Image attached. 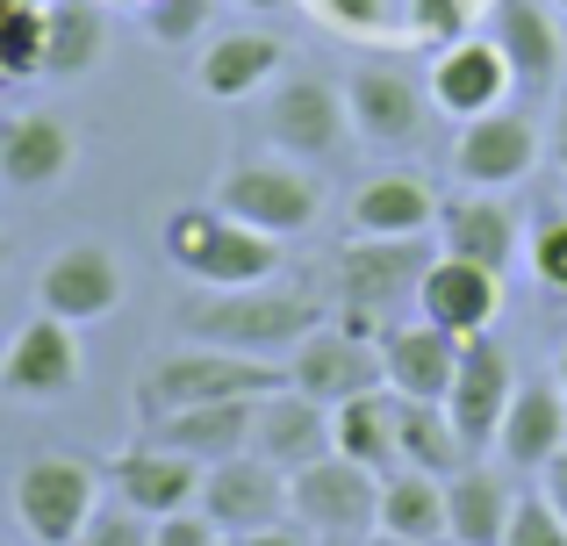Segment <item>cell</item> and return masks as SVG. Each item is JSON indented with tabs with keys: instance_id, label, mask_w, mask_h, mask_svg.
Wrapping results in <instances>:
<instances>
[{
	"instance_id": "obj_6",
	"label": "cell",
	"mask_w": 567,
	"mask_h": 546,
	"mask_svg": "<svg viewBox=\"0 0 567 546\" xmlns=\"http://www.w3.org/2000/svg\"><path fill=\"white\" fill-rule=\"evenodd\" d=\"M295 496V525H309L317 539H374V511H381V475L346 453H323V461L295 467L288 475Z\"/></svg>"
},
{
	"instance_id": "obj_10",
	"label": "cell",
	"mask_w": 567,
	"mask_h": 546,
	"mask_svg": "<svg viewBox=\"0 0 567 546\" xmlns=\"http://www.w3.org/2000/svg\"><path fill=\"white\" fill-rule=\"evenodd\" d=\"M123 295H130V274L109 245H65V253H51L43 274H37V309L43 317H65V323L115 317Z\"/></svg>"
},
{
	"instance_id": "obj_52",
	"label": "cell",
	"mask_w": 567,
	"mask_h": 546,
	"mask_svg": "<svg viewBox=\"0 0 567 546\" xmlns=\"http://www.w3.org/2000/svg\"><path fill=\"white\" fill-rule=\"evenodd\" d=\"M554 8H567V0H554Z\"/></svg>"
},
{
	"instance_id": "obj_27",
	"label": "cell",
	"mask_w": 567,
	"mask_h": 546,
	"mask_svg": "<svg viewBox=\"0 0 567 546\" xmlns=\"http://www.w3.org/2000/svg\"><path fill=\"white\" fill-rule=\"evenodd\" d=\"M517 496L496 467H460L445 475V539L453 546H503V525H511Z\"/></svg>"
},
{
	"instance_id": "obj_5",
	"label": "cell",
	"mask_w": 567,
	"mask_h": 546,
	"mask_svg": "<svg viewBox=\"0 0 567 546\" xmlns=\"http://www.w3.org/2000/svg\"><path fill=\"white\" fill-rule=\"evenodd\" d=\"M216 209L266 230V238H295V230L317 224L323 195L302 173V158H245V166H230L216 181Z\"/></svg>"
},
{
	"instance_id": "obj_26",
	"label": "cell",
	"mask_w": 567,
	"mask_h": 546,
	"mask_svg": "<svg viewBox=\"0 0 567 546\" xmlns=\"http://www.w3.org/2000/svg\"><path fill=\"white\" fill-rule=\"evenodd\" d=\"M439 224V195L416 173H374L352 195V238H424Z\"/></svg>"
},
{
	"instance_id": "obj_7",
	"label": "cell",
	"mask_w": 567,
	"mask_h": 546,
	"mask_svg": "<svg viewBox=\"0 0 567 546\" xmlns=\"http://www.w3.org/2000/svg\"><path fill=\"white\" fill-rule=\"evenodd\" d=\"M194 511H202V518L216 525L223 539H237V533L288 525V518H295V496H288V475L245 446V453H230V461H216V467L202 475V496H194Z\"/></svg>"
},
{
	"instance_id": "obj_4",
	"label": "cell",
	"mask_w": 567,
	"mask_h": 546,
	"mask_svg": "<svg viewBox=\"0 0 567 546\" xmlns=\"http://www.w3.org/2000/svg\"><path fill=\"white\" fill-rule=\"evenodd\" d=\"M101 511V467L80 453H29L14 475V518L37 546H80L86 518Z\"/></svg>"
},
{
	"instance_id": "obj_46",
	"label": "cell",
	"mask_w": 567,
	"mask_h": 546,
	"mask_svg": "<svg viewBox=\"0 0 567 546\" xmlns=\"http://www.w3.org/2000/svg\"><path fill=\"white\" fill-rule=\"evenodd\" d=\"M101 8H144V0H101Z\"/></svg>"
},
{
	"instance_id": "obj_20",
	"label": "cell",
	"mask_w": 567,
	"mask_h": 546,
	"mask_svg": "<svg viewBox=\"0 0 567 546\" xmlns=\"http://www.w3.org/2000/svg\"><path fill=\"white\" fill-rule=\"evenodd\" d=\"M460 346L467 338L439 331V323H395V331H381V381L395 395H410V403H445V389H453V367H460Z\"/></svg>"
},
{
	"instance_id": "obj_1",
	"label": "cell",
	"mask_w": 567,
	"mask_h": 546,
	"mask_svg": "<svg viewBox=\"0 0 567 546\" xmlns=\"http://www.w3.org/2000/svg\"><path fill=\"white\" fill-rule=\"evenodd\" d=\"M323 317L331 309L295 288H208L173 309V331L187 346H230V352H259V360H288Z\"/></svg>"
},
{
	"instance_id": "obj_28",
	"label": "cell",
	"mask_w": 567,
	"mask_h": 546,
	"mask_svg": "<svg viewBox=\"0 0 567 546\" xmlns=\"http://www.w3.org/2000/svg\"><path fill=\"white\" fill-rule=\"evenodd\" d=\"M374 533L402 539V546H439L445 539V482L424 467H388L381 475V511Z\"/></svg>"
},
{
	"instance_id": "obj_30",
	"label": "cell",
	"mask_w": 567,
	"mask_h": 546,
	"mask_svg": "<svg viewBox=\"0 0 567 546\" xmlns=\"http://www.w3.org/2000/svg\"><path fill=\"white\" fill-rule=\"evenodd\" d=\"M274 72H280V37H266V29H230V37H216L202 51L194 80H202L208 101H245V94H259Z\"/></svg>"
},
{
	"instance_id": "obj_18",
	"label": "cell",
	"mask_w": 567,
	"mask_h": 546,
	"mask_svg": "<svg viewBox=\"0 0 567 546\" xmlns=\"http://www.w3.org/2000/svg\"><path fill=\"white\" fill-rule=\"evenodd\" d=\"M72 158H80V137L58 109H14L0 123V181L22 187V195L58 187L72 173Z\"/></svg>"
},
{
	"instance_id": "obj_12",
	"label": "cell",
	"mask_w": 567,
	"mask_h": 546,
	"mask_svg": "<svg viewBox=\"0 0 567 546\" xmlns=\"http://www.w3.org/2000/svg\"><path fill=\"white\" fill-rule=\"evenodd\" d=\"M424 94H431V109H439V115L474 123V115L503 109V101L517 94V80H511V58H503L488 37H460V43H445V51H431Z\"/></svg>"
},
{
	"instance_id": "obj_49",
	"label": "cell",
	"mask_w": 567,
	"mask_h": 546,
	"mask_svg": "<svg viewBox=\"0 0 567 546\" xmlns=\"http://www.w3.org/2000/svg\"><path fill=\"white\" fill-rule=\"evenodd\" d=\"M367 546H402V539H381V533H374V539H367Z\"/></svg>"
},
{
	"instance_id": "obj_47",
	"label": "cell",
	"mask_w": 567,
	"mask_h": 546,
	"mask_svg": "<svg viewBox=\"0 0 567 546\" xmlns=\"http://www.w3.org/2000/svg\"><path fill=\"white\" fill-rule=\"evenodd\" d=\"M0 274H8V230H0Z\"/></svg>"
},
{
	"instance_id": "obj_41",
	"label": "cell",
	"mask_w": 567,
	"mask_h": 546,
	"mask_svg": "<svg viewBox=\"0 0 567 546\" xmlns=\"http://www.w3.org/2000/svg\"><path fill=\"white\" fill-rule=\"evenodd\" d=\"M230 546H317L309 525H266V533H237Z\"/></svg>"
},
{
	"instance_id": "obj_29",
	"label": "cell",
	"mask_w": 567,
	"mask_h": 546,
	"mask_svg": "<svg viewBox=\"0 0 567 546\" xmlns=\"http://www.w3.org/2000/svg\"><path fill=\"white\" fill-rule=\"evenodd\" d=\"M395 410H402V395L388 389V381H381V389L346 395V403H331V453L374 467V475L402 467V461H395Z\"/></svg>"
},
{
	"instance_id": "obj_2",
	"label": "cell",
	"mask_w": 567,
	"mask_h": 546,
	"mask_svg": "<svg viewBox=\"0 0 567 546\" xmlns=\"http://www.w3.org/2000/svg\"><path fill=\"white\" fill-rule=\"evenodd\" d=\"M158 253L181 274L208 280V288H266V280H280V267H288V259H280V238L223 216L216 202H208V209H173L166 224H158Z\"/></svg>"
},
{
	"instance_id": "obj_25",
	"label": "cell",
	"mask_w": 567,
	"mask_h": 546,
	"mask_svg": "<svg viewBox=\"0 0 567 546\" xmlns=\"http://www.w3.org/2000/svg\"><path fill=\"white\" fill-rule=\"evenodd\" d=\"M439 253L453 259H474V267L503 274L517 259V216L503 209L496 195H460V202H439Z\"/></svg>"
},
{
	"instance_id": "obj_44",
	"label": "cell",
	"mask_w": 567,
	"mask_h": 546,
	"mask_svg": "<svg viewBox=\"0 0 567 546\" xmlns=\"http://www.w3.org/2000/svg\"><path fill=\"white\" fill-rule=\"evenodd\" d=\"M237 8H288V0H237Z\"/></svg>"
},
{
	"instance_id": "obj_22",
	"label": "cell",
	"mask_w": 567,
	"mask_h": 546,
	"mask_svg": "<svg viewBox=\"0 0 567 546\" xmlns=\"http://www.w3.org/2000/svg\"><path fill=\"white\" fill-rule=\"evenodd\" d=\"M251 418H259V395H245V403H187V410H166V418H144V439L216 467L251 446Z\"/></svg>"
},
{
	"instance_id": "obj_48",
	"label": "cell",
	"mask_w": 567,
	"mask_h": 546,
	"mask_svg": "<svg viewBox=\"0 0 567 546\" xmlns=\"http://www.w3.org/2000/svg\"><path fill=\"white\" fill-rule=\"evenodd\" d=\"M317 546H367V539H317Z\"/></svg>"
},
{
	"instance_id": "obj_40",
	"label": "cell",
	"mask_w": 567,
	"mask_h": 546,
	"mask_svg": "<svg viewBox=\"0 0 567 546\" xmlns=\"http://www.w3.org/2000/svg\"><path fill=\"white\" fill-rule=\"evenodd\" d=\"M223 533L202 518V511H173V518H152V546H216Z\"/></svg>"
},
{
	"instance_id": "obj_53",
	"label": "cell",
	"mask_w": 567,
	"mask_h": 546,
	"mask_svg": "<svg viewBox=\"0 0 567 546\" xmlns=\"http://www.w3.org/2000/svg\"><path fill=\"white\" fill-rule=\"evenodd\" d=\"M216 546H230V539H216Z\"/></svg>"
},
{
	"instance_id": "obj_14",
	"label": "cell",
	"mask_w": 567,
	"mask_h": 546,
	"mask_svg": "<svg viewBox=\"0 0 567 546\" xmlns=\"http://www.w3.org/2000/svg\"><path fill=\"white\" fill-rule=\"evenodd\" d=\"M431 259L439 253H431L424 238H352L346 253H338V295H346V309L381 317L402 295H416V280H424Z\"/></svg>"
},
{
	"instance_id": "obj_36",
	"label": "cell",
	"mask_w": 567,
	"mask_h": 546,
	"mask_svg": "<svg viewBox=\"0 0 567 546\" xmlns=\"http://www.w3.org/2000/svg\"><path fill=\"white\" fill-rule=\"evenodd\" d=\"M525 259H532V280L546 295H567V209H546L525 238Z\"/></svg>"
},
{
	"instance_id": "obj_33",
	"label": "cell",
	"mask_w": 567,
	"mask_h": 546,
	"mask_svg": "<svg viewBox=\"0 0 567 546\" xmlns=\"http://www.w3.org/2000/svg\"><path fill=\"white\" fill-rule=\"evenodd\" d=\"M0 80H43V8H8V22H0Z\"/></svg>"
},
{
	"instance_id": "obj_9",
	"label": "cell",
	"mask_w": 567,
	"mask_h": 546,
	"mask_svg": "<svg viewBox=\"0 0 567 546\" xmlns=\"http://www.w3.org/2000/svg\"><path fill=\"white\" fill-rule=\"evenodd\" d=\"M511 395H517L511 352H503L488 331H474L467 346H460L453 389H445V418H453L460 446H467V453H488V446H496V424H503V410H511Z\"/></svg>"
},
{
	"instance_id": "obj_31",
	"label": "cell",
	"mask_w": 567,
	"mask_h": 546,
	"mask_svg": "<svg viewBox=\"0 0 567 546\" xmlns=\"http://www.w3.org/2000/svg\"><path fill=\"white\" fill-rule=\"evenodd\" d=\"M109 51L101 0H43V80H86Z\"/></svg>"
},
{
	"instance_id": "obj_39",
	"label": "cell",
	"mask_w": 567,
	"mask_h": 546,
	"mask_svg": "<svg viewBox=\"0 0 567 546\" xmlns=\"http://www.w3.org/2000/svg\"><path fill=\"white\" fill-rule=\"evenodd\" d=\"M80 546H152V518L130 511L123 496H115V511H94V518H86Z\"/></svg>"
},
{
	"instance_id": "obj_42",
	"label": "cell",
	"mask_w": 567,
	"mask_h": 546,
	"mask_svg": "<svg viewBox=\"0 0 567 546\" xmlns=\"http://www.w3.org/2000/svg\"><path fill=\"white\" fill-rule=\"evenodd\" d=\"M539 490H546V504H554L560 511V518H567V446L554 453V461H546L539 467Z\"/></svg>"
},
{
	"instance_id": "obj_38",
	"label": "cell",
	"mask_w": 567,
	"mask_h": 546,
	"mask_svg": "<svg viewBox=\"0 0 567 546\" xmlns=\"http://www.w3.org/2000/svg\"><path fill=\"white\" fill-rule=\"evenodd\" d=\"M503 546H567V518L546 504V490L539 496H517L511 525H503Z\"/></svg>"
},
{
	"instance_id": "obj_15",
	"label": "cell",
	"mask_w": 567,
	"mask_h": 546,
	"mask_svg": "<svg viewBox=\"0 0 567 546\" xmlns=\"http://www.w3.org/2000/svg\"><path fill=\"white\" fill-rule=\"evenodd\" d=\"M539 158V130L525 109H488L474 123H460L453 137V173L467 187H517Z\"/></svg>"
},
{
	"instance_id": "obj_17",
	"label": "cell",
	"mask_w": 567,
	"mask_h": 546,
	"mask_svg": "<svg viewBox=\"0 0 567 546\" xmlns=\"http://www.w3.org/2000/svg\"><path fill=\"white\" fill-rule=\"evenodd\" d=\"M496 309H503V274L474 267V259L439 253L424 267V280H416V317L439 323V331H453V338L488 331V323H496Z\"/></svg>"
},
{
	"instance_id": "obj_21",
	"label": "cell",
	"mask_w": 567,
	"mask_h": 546,
	"mask_svg": "<svg viewBox=\"0 0 567 546\" xmlns=\"http://www.w3.org/2000/svg\"><path fill=\"white\" fill-rule=\"evenodd\" d=\"M202 461H187V453H166V446H130L109 461V482L115 496H123L130 511H144V518H173V511H194V496H202Z\"/></svg>"
},
{
	"instance_id": "obj_37",
	"label": "cell",
	"mask_w": 567,
	"mask_h": 546,
	"mask_svg": "<svg viewBox=\"0 0 567 546\" xmlns=\"http://www.w3.org/2000/svg\"><path fill=\"white\" fill-rule=\"evenodd\" d=\"M317 14L331 29H346V37H360V43H374L388 37V29H402V8L395 0H317Z\"/></svg>"
},
{
	"instance_id": "obj_43",
	"label": "cell",
	"mask_w": 567,
	"mask_h": 546,
	"mask_svg": "<svg viewBox=\"0 0 567 546\" xmlns=\"http://www.w3.org/2000/svg\"><path fill=\"white\" fill-rule=\"evenodd\" d=\"M554 381L567 389V338H560V352H554Z\"/></svg>"
},
{
	"instance_id": "obj_51",
	"label": "cell",
	"mask_w": 567,
	"mask_h": 546,
	"mask_svg": "<svg viewBox=\"0 0 567 546\" xmlns=\"http://www.w3.org/2000/svg\"><path fill=\"white\" fill-rule=\"evenodd\" d=\"M14 8H43V0H14Z\"/></svg>"
},
{
	"instance_id": "obj_24",
	"label": "cell",
	"mask_w": 567,
	"mask_h": 546,
	"mask_svg": "<svg viewBox=\"0 0 567 546\" xmlns=\"http://www.w3.org/2000/svg\"><path fill=\"white\" fill-rule=\"evenodd\" d=\"M560 446H567V389L554 374L517 381L511 410H503V424H496V453L511 467H546Z\"/></svg>"
},
{
	"instance_id": "obj_50",
	"label": "cell",
	"mask_w": 567,
	"mask_h": 546,
	"mask_svg": "<svg viewBox=\"0 0 567 546\" xmlns=\"http://www.w3.org/2000/svg\"><path fill=\"white\" fill-rule=\"evenodd\" d=\"M8 8H14V0H0V22H8Z\"/></svg>"
},
{
	"instance_id": "obj_16",
	"label": "cell",
	"mask_w": 567,
	"mask_h": 546,
	"mask_svg": "<svg viewBox=\"0 0 567 546\" xmlns=\"http://www.w3.org/2000/svg\"><path fill=\"white\" fill-rule=\"evenodd\" d=\"M346 109H352V137H360V144H374V152H402V144L424 137L431 94L402 65H367V72H352Z\"/></svg>"
},
{
	"instance_id": "obj_11",
	"label": "cell",
	"mask_w": 567,
	"mask_h": 546,
	"mask_svg": "<svg viewBox=\"0 0 567 546\" xmlns=\"http://www.w3.org/2000/svg\"><path fill=\"white\" fill-rule=\"evenodd\" d=\"M346 130H352V109L331 80H280L266 94V144L280 158L317 166V158H331L346 144Z\"/></svg>"
},
{
	"instance_id": "obj_35",
	"label": "cell",
	"mask_w": 567,
	"mask_h": 546,
	"mask_svg": "<svg viewBox=\"0 0 567 546\" xmlns=\"http://www.w3.org/2000/svg\"><path fill=\"white\" fill-rule=\"evenodd\" d=\"M402 37L445 51V43L467 37V0H402Z\"/></svg>"
},
{
	"instance_id": "obj_34",
	"label": "cell",
	"mask_w": 567,
	"mask_h": 546,
	"mask_svg": "<svg viewBox=\"0 0 567 546\" xmlns=\"http://www.w3.org/2000/svg\"><path fill=\"white\" fill-rule=\"evenodd\" d=\"M208 14H216V0H144L137 22L152 43H166V51H181V43H194L208 29Z\"/></svg>"
},
{
	"instance_id": "obj_3",
	"label": "cell",
	"mask_w": 567,
	"mask_h": 546,
	"mask_svg": "<svg viewBox=\"0 0 567 546\" xmlns=\"http://www.w3.org/2000/svg\"><path fill=\"white\" fill-rule=\"evenodd\" d=\"M288 389V360H259V352H230V346H187L144 367L137 381V418H166L187 403H245V395H274Z\"/></svg>"
},
{
	"instance_id": "obj_19",
	"label": "cell",
	"mask_w": 567,
	"mask_h": 546,
	"mask_svg": "<svg viewBox=\"0 0 567 546\" xmlns=\"http://www.w3.org/2000/svg\"><path fill=\"white\" fill-rule=\"evenodd\" d=\"M251 453H259V461H274L280 475L323 461V453H331V403H317V395H302V389L259 395V418H251Z\"/></svg>"
},
{
	"instance_id": "obj_23",
	"label": "cell",
	"mask_w": 567,
	"mask_h": 546,
	"mask_svg": "<svg viewBox=\"0 0 567 546\" xmlns=\"http://www.w3.org/2000/svg\"><path fill=\"white\" fill-rule=\"evenodd\" d=\"M488 43L511 58L517 94H554L560 29H554V14H546V0H496V8H488Z\"/></svg>"
},
{
	"instance_id": "obj_13",
	"label": "cell",
	"mask_w": 567,
	"mask_h": 546,
	"mask_svg": "<svg viewBox=\"0 0 567 546\" xmlns=\"http://www.w3.org/2000/svg\"><path fill=\"white\" fill-rule=\"evenodd\" d=\"M288 389L317 395V403H346L360 389H381V338H360L346 323H317L288 352Z\"/></svg>"
},
{
	"instance_id": "obj_8",
	"label": "cell",
	"mask_w": 567,
	"mask_h": 546,
	"mask_svg": "<svg viewBox=\"0 0 567 546\" xmlns=\"http://www.w3.org/2000/svg\"><path fill=\"white\" fill-rule=\"evenodd\" d=\"M80 374H86L80 323L43 317V309L8 338V352H0V395H8V403H58V395L80 389Z\"/></svg>"
},
{
	"instance_id": "obj_45",
	"label": "cell",
	"mask_w": 567,
	"mask_h": 546,
	"mask_svg": "<svg viewBox=\"0 0 567 546\" xmlns=\"http://www.w3.org/2000/svg\"><path fill=\"white\" fill-rule=\"evenodd\" d=\"M560 166H567V109H560Z\"/></svg>"
},
{
	"instance_id": "obj_32",
	"label": "cell",
	"mask_w": 567,
	"mask_h": 546,
	"mask_svg": "<svg viewBox=\"0 0 567 546\" xmlns=\"http://www.w3.org/2000/svg\"><path fill=\"white\" fill-rule=\"evenodd\" d=\"M395 461L402 467H424V475L445 482V475H460L474 453L460 446L445 403H410V395H402V410H395Z\"/></svg>"
}]
</instances>
